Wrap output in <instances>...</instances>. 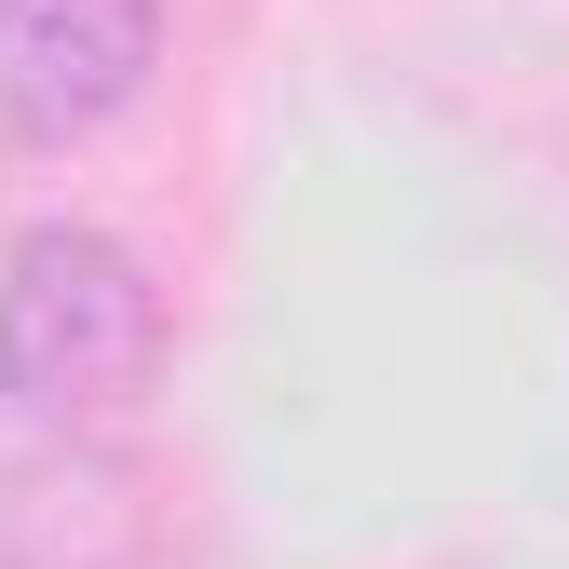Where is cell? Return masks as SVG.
<instances>
[{"label": "cell", "mask_w": 569, "mask_h": 569, "mask_svg": "<svg viewBox=\"0 0 569 569\" xmlns=\"http://www.w3.org/2000/svg\"><path fill=\"white\" fill-rule=\"evenodd\" d=\"M163 352V284L109 231H28L0 258V393L28 420H109Z\"/></svg>", "instance_id": "obj_1"}, {"label": "cell", "mask_w": 569, "mask_h": 569, "mask_svg": "<svg viewBox=\"0 0 569 569\" xmlns=\"http://www.w3.org/2000/svg\"><path fill=\"white\" fill-rule=\"evenodd\" d=\"M150 54H163V0H0V136H68L122 122L150 96Z\"/></svg>", "instance_id": "obj_2"}]
</instances>
